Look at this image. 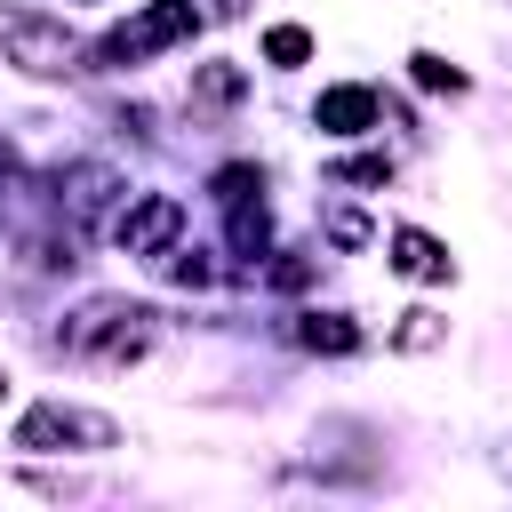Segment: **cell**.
Returning <instances> with one entry per match:
<instances>
[{"label":"cell","instance_id":"5bb4252c","mask_svg":"<svg viewBox=\"0 0 512 512\" xmlns=\"http://www.w3.org/2000/svg\"><path fill=\"white\" fill-rule=\"evenodd\" d=\"M392 344H400V352H424V344H440V320H432V312H400Z\"/></svg>","mask_w":512,"mask_h":512},{"label":"cell","instance_id":"8fae6325","mask_svg":"<svg viewBox=\"0 0 512 512\" xmlns=\"http://www.w3.org/2000/svg\"><path fill=\"white\" fill-rule=\"evenodd\" d=\"M264 56H272V64H304V56H312V32H304V24H272V32H264Z\"/></svg>","mask_w":512,"mask_h":512},{"label":"cell","instance_id":"5b68a950","mask_svg":"<svg viewBox=\"0 0 512 512\" xmlns=\"http://www.w3.org/2000/svg\"><path fill=\"white\" fill-rule=\"evenodd\" d=\"M120 432L104 424V416H88V408H64V400H48V408H32L24 424H16V448H112Z\"/></svg>","mask_w":512,"mask_h":512},{"label":"cell","instance_id":"6da1fadb","mask_svg":"<svg viewBox=\"0 0 512 512\" xmlns=\"http://www.w3.org/2000/svg\"><path fill=\"white\" fill-rule=\"evenodd\" d=\"M152 320L160 312H144V304H120V296H96V304H80L72 320H64V352H80V360H136L144 344H152Z\"/></svg>","mask_w":512,"mask_h":512},{"label":"cell","instance_id":"52a82bcc","mask_svg":"<svg viewBox=\"0 0 512 512\" xmlns=\"http://www.w3.org/2000/svg\"><path fill=\"white\" fill-rule=\"evenodd\" d=\"M392 272H408V280H448V248H440L432 232L400 224V232H392Z\"/></svg>","mask_w":512,"mask_h":512},{"label":"cell","instance_id":"7a4b0ae2","mask_svg":"<svg viewBox=\"0 0 512 512\" xmlns=\"http://www.w3.org/2000/svg\"><path fill=\"white\" fill-rule=\"evenodd\" d=\"M192 32H200V8H192V0H152L144 16H128V24L104 40V64H144V56H160V48L192 40Z\"/></svg>","mask_w":512,"mask_h":512},{"label":"cell","instance_id":"e0dca14e","mask_svg":"<svg viewBox=\"0 0 512 512\" xmlns=\"http://www.w3.org/2000/svg\"><path fill=\"white\" fill-rule=\"evenodd\" d=\"M336 176H344V184H384V176H392V160H384V152H368V160H344Z\"/></svg>","mask_w":512,"mask_h":512},{"label":"cell","instance_id":"277c9868","mask_svg":"<svg viewBox=\"0 0 512 512\" xmlns=\"http://www.w3.org/2000/svg\"><path fill=\"white\" fill-rule=\"evenodd\" d=\"M176 232H184V200H168V192H144V200H128V208L112 216V240H120L128 256H168Z\"/></svg>","mask_w":512,"mask_h":512},{"label":"cell","instance_id":"7c38bea8","mask_svg":"<svg viewBox=\"0 0 512 512\" xmlns=\"http://www.w3.org/2000/svg\"><path fill=\"white\" fill-rule=\"evenodd\" d=\"M160 264H168V280H184V288H208V280H216V264H208L200 248H168Z\"/></svg>","mask_w":512,"mask_h":512},{"label":"cell","instance_id":"2e32d148","mask_svg":"<svg viewBox=\"0 0 512 512\" xmlns=\"http://www.w3.org/2000/svg\"><path fill=\"white\" fill-rule=\"evenodd\" d=\"M200 96H208V104H232V96H240V72H232V64H208V72H200Z\"/></svg>","mask_w":512,"mask_h":512},{"label":"cell","instance_id":"ba28073f","mask_svg":"<svg viewBox=\"0 0 512 512\" xmlns=\"http://www.w3.org/2000/svg\"><path fill=\"white\" fill-rule=\"evenodd\" d=\"M320 128H328V136L376 128V88H328V96H320Z\"/></svg>","mask_w":512,"mask_h":512},{"label":"cell","instance_id":"9a60e30c","mask_svg":"<svg viewBox=\"0 0 512 512\" xmlns=\"http://www.w3.org/2000/svg\"><path fill=\"white\" fill-rule=\"evenodd\" d=\"M408 64H416V88H448V96L464 88V72H456L448 56H408Z\"/></svg>","mask_w":512,"mask_h":512},{"label":"cell","instance_id":"30bf717a","mask_svg":"<svg viewBox=\"0 0 512 512\" xmlns=\"http://www.w3.org/2000/svg\"><path fill=\"white\" fill-rule=\"evenodd\" d=\"M264 240H272V216L248 208V200H232V248L240 256H264Z\"/></svg>","mask_w":512,"mask_h":512},{"label":"cell","instance_id":"3957f363","mask_svg":"<svg viewBox=\"0 0 512 512\" xmlns=\"http://www.w3.org/2000/svg\"><path fill=\"white\" fill-rule=\"evenodd\" d=\"M0 48H8V64H24V72H64V64H72V32H64L56 16L8 8V0H0Z\"/></svg>","mask_w":512,"mask_h":512},{"label":"cell","instance_id":"ac0fdd59","mask_svg":"<svg viewBox=\"0 0 512 512\" xmlns=\"http://www.w3.org/2000/svg\"><path fill=\"white\" fill-rule=\"evenodd\" d=\"M328 240H336V248H360V240H368V224H360V216H336V224H328Z\"/></svg>","mask_w":512,"mask_h":512},{"label":"cell","instance_id":"9c48e42d","mask_svg":"<svg viewBox=\"0 0 512 512\" xmlns=\"http://www.w3.org/2000/svg\"><path fill=\"white\" fill-rule=\"evenodd\" d=\"M288 336H296L304 352H352V344H360V328H352L344 312H296Z\"/></svg>","mask_w":512,"mask_h":512},{"label":"cell","instance_id":"4fadbf2b","mask_svg":"<svg viewBox=\"0 0 512 512\" xmlns=\"http://www.w3.org/2000/svg\"><path fill=\"white\" fill-rule=\"evenodd\" d=\"M248 192H264V176L248 168V160H232V168H216V200L232 208V200H248Z\"/></svg>","mask_w":512,"mask_h":512},{"label":"cell","instance_id":"8992f818","mask_svg":"<svg viewBox=\"0 0 512 512\" xmlns=\"http://www.w3.org/2000/svg\"><path fill=\"white\" fill-rule=\"evenodd\" d=\"M112 192H120V176H112L104 160H80V168H64V176H56V208H72V216H96Z\"/></svg>","mask_w":512,"mask_h":512}]
</instances>
